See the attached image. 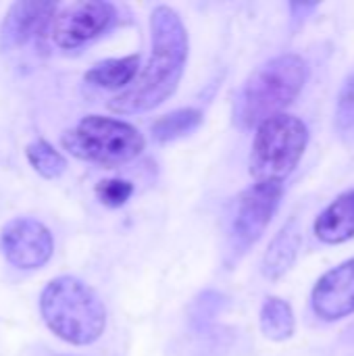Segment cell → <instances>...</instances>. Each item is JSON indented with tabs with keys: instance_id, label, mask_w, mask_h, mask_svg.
<instances>
[{
	"instance_id": "3",
	"label": "cell",
	"mask_w": 354,
	"mask_h": 356,
	"mask_svg": "<svg viewBox=\"0 0 354 356\" xmlns=\"http://www.w3.org/2000/svg\"><path fill=\"white\" fill-rule=\"evenodd\" d=\"M40 315L54 336L73 346L94 344L106 325V311L98 294L71 275L48 282L40 294Z\"/></svg>"
},
{
	"instance_id": "8",
	"label": "cell",
	"mask_w": 354,
	"mask_h": 356,
	"mask_svg": "<svg viewBox=\"0 0 354 356\" xmlns=\"http://www.w3.org/2000/svg\"><path fill=\"white\" fill-rule=\"evenodd\" d=\"M115 6L102 0L75 2L56 15L52 25V38L56 46L65 50L79 48L90 40L106 31L115 21Z\"/></svg>"
},
{
	"instance_id": "15",
	"label": "cell",
	"mask_w": 354,
	"mask_h": 356,
	"mask_svg": "<svg viewBox=\"0 0 354 356\" xmlns=\"http://www.w3.org/2000/svg\"><path fill=\"white\" fill-rule=\"evenodd\" d=\"M202 123V113L196 108H177L161 119L154 121L152 125V138L159 144H169L175 142L188 134H192L194 129H198Z\"/></svg>"
},
{
	"instance_id": "7",
	"label": "cell",
	"mask_w": 354,
	"mask_h": 356,
	"mask_svg": "<svg viewBox=\"0 0 354 356\" xmlns=\"http://www.w3.org/2000/svg\"><path fill=\"white\" fill-rule=\"evenodd\" d=\"M0 252L13 267L33 271L50 261L54 240L44 223L31 217H17L0 232Z\"/></svg>"
},
{
	"instance_id": "2",
	"label": "cell",
	"mask_w": 354,
	"mask_h": 356,
	"mask_svg": "<svg viewBox=\"0 0 354 356\" xmlns=\"http://www.w3.org/2000/svg\"><path fill=\"white\" fill-rule=\"evenodd\" d=\"M307 77L309 65L298 54H280L267 60L244 81L234 104V121L242 129H250L282 115L303 92Z\"/></svg>"
},
{
	"instance_id": "14",
	"label": "cell",
	"mask_w": 354,
	"mask_h": 356,
	"mask_svg": "<svg viewBox=\"0 0 354 356\" xmlns=\"http://www.w3.org/2000/svg\"><path fill=\"white\" fill-rule=\"evenodd\" d=\"M261 330L265 338L273 342H284L294 336L296 319L292 307L282 298H267L261 309Z\"/></svg>"
},
{
	"instance_id": "1",
	"label": "cell",
	"mask_w": 354,
	"mask_h": 356,
	"mask_svg": "<svg viewBox=\"0 0 354 356\" xmlns=\"http://www.w3.org/2000/svg\"><path fill=\"white\" fill-rule=\"evenodd\" d=\"M152 54L136 81L111 98L117 115H136L161 106L179 86L188 60V31L171 6H156L150 17Z\"/></svg>"
},
{
	"instance_id": "12",
	"label": "cell",
	"mask_w": 354,
	"mask_h": 356,
	"mask_svg": "<svg viewBox=\"0 0 354 356\" xmlns=\"http://www.w3.org/2000/svg\"><path fill=\"white\" fill-rule=\"evenodd\" d=\"M300 244H303V234H300L298 221L292 219L271 240V244L263 257V265H261L263 275L267 280H273V282L284 277L292 269V265L296 263Z\"/></svg>"
},
{
	"instance_id": "6",
	"label": "cell",
	"mask_w": 354,
	"mask_h": 356,
	"mask_svg": "<svg viewBox=\"0 0 354 356\" xmlns=\"http://www.w3.org/2000/svg\"><path fill=\"white\" fill-rule=\"evenodd\" d=\"M282 194V184H255L240 194L230 229V257L234 261H238L265 234L280 207Z\"/></svg>"
},
{
	"instance_id": "18",
	"label": "cell",
	"mask_w": 354,
	"mask_h": 356,
	"mask_svg": "<svg viewBox=\"0 0 354 356\" xmlns=\"http://www.w3.org/2000/svg\"><path fill=\"white\" fill-rule=\"evenodd\" d=\"M134 194V186L125 179H102L96 186V196L98 200L108 207V209H119L123 207Z\"/></svg>"
},
{
	"instance_id": "13",
	"label": "cell",
	"mask_w": 354,
	"mask_h": 356,
	"mask_svg": "<svg viewBox=\"0 0 354 356\" xmlns=\"http://www.w3.org/2000/svg\"><path fill=\"white\" fill-rule=\"evenodd\" d=\"M140 73V54L106 58L86 71V81L104 90H127Z\"/></svg>"
},
{
	"instance_id": "4",
	"label": "cell",
	"mask_w": 354,
	"mask_h": 356,
	"mask_svg": "<svg viewBox=\"0 0 354 356\" xmlns=\"http://www.w3.org/2000/svg\"><path fill=\"white\" fill-rule=\"evenodd\" d=\"M61 144L79 161L102 167H119L140 156L146 142L134 125L121 119L90 115L75 127L67 129Z\"/></svg>"
},
{
	"instance_id": "17",
	"label": "cell",
	"mask_w": 354,
	"mask_h": 356,
	"mask_svg": "<svg viewBox=\"0 0 354 356\" xmlns=\"http://www.w3.org/2000/svg\"><path fill=\"white\" fill-rule=\"evenodd\" d=\"M336 131L346 146H354V75H351L336 102Z\"/></svg>"
},
{
	"instance_id": "5",
	"label": "cell",
	"mask_w": 354,
	"mask_h": 356,
	"mask_svg": "<svg viewBox=\"0 0 354 356\" xmlns=\"http://www.w3.org/2000/svg\"><path fill=\"white\" fill-rule=\"evenodd\" d=\"M309 144L307 125L294 115H275L257 127L250 175L257 184H282L300 163Z\"/></svg>"
},
{
	"instance_id": "16",
	"label": "cell",
	"mask_w": 354,
	"mask_h": 356,
	"mask_svg": "<svg viewBox=\"0 0 354 356\" xmlns=\"http://www.w3.org/2000/svg\"><path fill=\"white\" fill-rule=\"evenodd\" d=\"M25 154H27V161L33 167V171L38 175H42L44 179H56L67 169L65 156L52 144H48L46 140H33L27 146Z\"/></svg>"
},
{
	"instance_id": "19",
	"label": "cell",
	"mask_w": 354,
	"mask_h": 356,
	"mask_svg": "<svg viewBox=\"0 0 354 356\" xmlns=\"http://www.w3.org/2000/svg\"><path fill=\"white\" fill-rule=\"evenodd\" d=\"M223 302H225V300H223L221 294H217V292H204V294L196 300V305H194L192 319L204 325L207 321H211V319L221 311Z\"/></svg>"
},
{
	"instance_id": "10",
	"label": "cell",
	"mask_w": 354,
	"mask_h": 356,
	"mask_svg": "<svg viewBox=\"0 0 354 356\" xmlns=\"http://www.w3.org/2000/svg\"><path fill=\"white\" fill-rule=\"evenodd\" d=\"M313 311L323 321H338L354 313V259L328 271L313 288Z\"/></svg>"
},
{
	"instance_id": "11",
	"label": "cell",
	"mask_w": 354,
	"mask_h": 356,
	"mask_svg": "<svg viewBox=\"0 0 354 356\" xmlns=\"http://www.w3.org/2000/svg\"><path fill=\"white\" fill-rule=\"evenodd\" d=\"M313 229L325 244H344L354 238V190L340 194L317 217Z\"/></svg>"
},
{
	"instance_id": "9",
	"label": "cell",
	"mask_w": 354,
	"mask_h": 356,
	"mask_svg": "<svg viewBox=\"0 0 354 356\" xmlns=\"http://www.w3.org/2000/svg\"><path fill=\"white\" fill-rule=\"evenodd\" d=\"M56 8V2L46 0H19L10 4L0 27V46L4 50H15L33 38H42L54 25Z\"/></svg>"
}]
</instances>
